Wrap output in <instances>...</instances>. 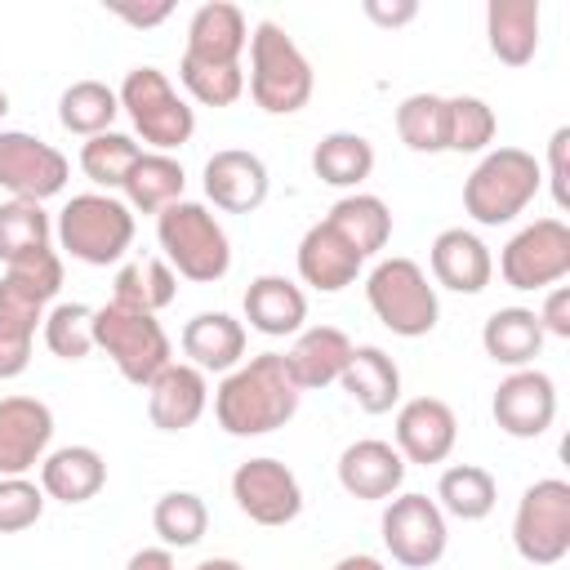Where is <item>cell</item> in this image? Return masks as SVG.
Here are the masks:
<instances>
[{"instance_id":"obj_33","label":"cell","mask_w":570,"mask_h":570,"mask_svg":"<svg viewBox=\"0 0 570 570\" xmlns=\"http://www.w3.org/2000/svg\"><path fill=\"white\" fill-rule=\"evenodd\" d=\"M499 503V481L481 463H454L436 481V508L454 521H485Z\"/></svg>"},{"instance_id":"obj_26","label":"cell","mask_w":570,"mask_h":570,"mask_svg":"<svg viewBox=\"0 0 570 570\" xmlns=\"http://www.w3.org/2000/svg\"><path fill=\"white\" fill-rule=\"evenodd\" d=\"M107 485V459L94 445H62L40 459V490L58 503H89Z\"/></svg>"},{"instance_id":"obj_8","label":"cell","mask_w":570,"mask_h":570,"mask_svg":"<svg viewBox=\"0 0 570 570\" xmlns=\"http://www.w3.org/2000/svg\"><path fill=\"white\" fill-rule=\"evenodd\" d=\"M94 347H102L120 379L134 387H147L174 356L165 325L151 312H134L120 303L94 307Z\"/></svg>"},{"instance_id":"obj_40","label":"cell","mask_w":570,"mask_h":570,"mask_svg":"<svg viewBox=\"0 0 570 570\" xmlns=\"http://www.w3.org/2000/svg\"><path fill=\"white\" fill-rule=\"evenodd\" d=\"M396 134L419 156L445 151V98L441 94H410V98H401V107H396Z\"/></svg>"},{"instance_id":"obj_35","label":"cell","mask_w":570,"mask_h":570,"mask_svg":"<svg viewBox=\"0 0 570 570\" xmlns=\"http://www.w3.org/2000/svg\"><path fill=\"white\" fill-rule=\"evenodd\" d=\"M174 294H178V276L165 258H134L111 281V303L134 307V312H151V316L160 307H169Z\"/></svg>"},{"instance_id":"obj_7","label":"cell","mask_w":570,"mask_h":570,"mask_svg":"<svg viewBox=\"0 0 570 570\" xmlns=\"http://www.w3.org/2000/svg\"><path fill=\"white\" fill-rule=\"evenodd\" d=\"M365 298H370V312L401 338H423L436 330V316H441L436 285L414 258H401V254L379 258L374 272L365 276Z\"/></svg>"},{"instance_id":"obj_2","label":"cell","mask_w":570,"mask_h":570,"mask_svg":"<svg viewBox=\"0 0 570 570\" xmlns=\"http://www.w3.org/2000/svg\"><path fill=\"white\" fill-rule=\"evenodd\" d=\"M62 289V258L53 249L9 263L0 276V379H18L31 365L36 325Z\"/></svg>"},{"instance_id":"obj_45","label":"cell","mask_w":570,"mask_h":570,"mask_svg":"<svg viewBox=\"0 0 570 570\" xmlns=\"http://www.w3.org/2000/svg\"><path fill=\"white\" fill-rule=\"evenodd\" d=\"M566 151H570V125H561V129H552V138H548V183H552V200L566 209L570 205V165H566Z\"/></svg>"},{"instance_id":"obj_32","label":"cell","mask_w":570,"mask_h":570,"mask_svg":"<svg viewBox=\"0 0 570 570\" xmlns=\"http://www.w3.org/2000/svg\"><path fill=\"white\" fill-rule=\"evenodd\" d=\"M183 187H187V174H183V165H178L174 156H165V151H142L120 191H125V205H129V209H138V214H160L165 205L183 200Z\"/></svg>"},{"instance_id":"obj_11","label":"cell","mask_w":570,"mask_h":570,"mask_svg":"<svg viewBox=\"0 0 570 570\" xmlns=\"http://www.w3.org/2000/svg\"><path fill=\"white\" fill-rule=\"evenodd\" d=\"M499 272L512 289H552L570 276V227L561 218H534L521 227L503 254Z\"/></svg>"},{"instance_id":"obj_27","label":"cell","mask_w":570,"mask_h":570,"mask_svg":"<svg viewBox=\"0 0 570 570\" xmlns=\"http://www.w3.org/2000/svg\"><path fill=\"white\" fill-rule=\"evenodd\" d=\"M183 352L200 374H227L245 361V325L232 312H196L183 325Z\"/></svg>"},{"instance_id":"obj_25","label":"cell","mask_w":570,"mask_h":570,"mask_svg":"<svg viewBox=\"0 0 570 570\" xmlns=\"http://www.w3.org/2000/svg\"><path fill=\"white\" fill-rule=\"evenodd\" d=\"M245 321H249V330H258L267 338L298 334L307 321V294L289 276H276V272L254 276L245 289Z\"/></svg>"},{"instance_id":"obj_4","label":"cell","mask_w":570,"mask_h":570,"mask_svg":"<svg viewBox=\"0 0 570 570\" xmlns=\"http://www.w3.org/2000/svg\"><path fill=\"white\" fill-rule=\"evenodd\" d=\"M156 240H160L174 276H187L196 285H214L232 267V240H227L223 223L200 200L165 205L156 214Z\"/></svg>"},{"instance_id":"obj_38","label":"cell","mask_w":570,"mask_h":570,"mask_svg":"<svg viewBox=\"0 0 570 570\" xmlns=\"http://www.w3.org/2000/svg\"><path fill=\"white\" fill-rule=\"evenodd\" d=\"M499 134V120H494V107L476 94H454L445 98V151H459V156H472V151H485Z\"/></svg>"},{"instance_id":"obj_9","label":"cell","mask_w":570,"mask_h":570,"mask_svg":"<svg viewBox=\"0 0 570 570\" xmlns=\"http://www.w3.org/2000/svg\"><path fill=\"white\" fill-rule=\"evenodd\" d=\"M116 98H120V111H129L142 142H151V151L169 156L196 134V111L187 107V98H178V89L160 67H134L120 80Z\"/></svg>"},{"instance_id":"obj_1","label":"cell","mask_w":570,"mask_h":570,"mask_svg":"<svg viewBox=\"0 0 570 570\" xmlns=\"http://www.w3.org/2000/svg\"><path fill=\"white\" fill-rule=\"evenodd\" d=\"M298 387L281 352H258L227 370L214 392V419L227 436H267L298 414Z\"/></svg>"},{"instance_id":"obj_12","label":"cell","mask_w":570,"mask_h":570,"mask_svg":"<svg viewBox=\"0 0 570 570\" xmlns=\"http://www.w3.org/2000/svg\"><path fill=\"white\" fill-rule=\"evenodd\" d=\"M445 512L428 494H396L383 508V548L405 570H428L445 557Z\"/></svg>"},{"instance_id":"obj_17","label":"cell","mask_w":570,"mask_h":570,"mask_svg":"<svg viewBox=\"0 0 570 570\" xmlns=\"http://www.w3.org/2000/svg\"><path fill=\"white\" fill-rule=\"evenodd\" d=\"M392 436H396V454L405 463L432 468V463L450 459V450L459 441V419L441 396H414V401H405L396 410Z\"/></svg>"},{"instance_id":"obj_24","label":"cell","mask_w":570,"mask_h":570,"mask_svg":"<svg viewBox=\"0 0 570 570\" xmlns=\"http://www.w3.org/2000/svg\"><path fill=\"white\" fill-rule=\"evenodd\" d=\"M347 356H352V338L338 325H312V330H298L294 347L285 352V370L298 392H312V387L338 383Z\"/></svg>"},{"instance_id":"obj_13","label":"cell","mask_w":570,"mask_h":570,"mask_svg":"<svg viewBox=\"0 0 570 570\" xmlns=\"http://www.w3.org/2000/svg\"><path fill=\"white\" fill-rule=\"evenodd\" d=\"M67 178H71V165L53 142L27 129H0V187L13 200L45 205L67 187Z\"/></svg>"},{"instance_id":"obj_3","label":"cell","mask_w":570,"mask_h":570,"mask_svg":"<svg viewBox=\"0 0 570 570\" xmlns=\"http://www.w3.org/2000/svg\"><path fill=\"white\" fill-rule=\"evenodd\" d=\"M312 89H316V76L307 53L294 45V36L281 22L263 18L249 31V98L267 116H294L307 107Z\"/></svg>"},{"instance_id":"obj_22","label":"cell","mask_w":570,"mask_h":570,"mask_svg":"<svg viewBox=\"0 0 570 570\" xmlns=\"http://www.w3.org/2000/svg\"><path fill=\"white\" fill-rule=\"evenodd\" d=\"M209 405V383L196 365H165L151 383H147V419L160 432H183L191 428Z\"/></svg>"},{"instance_id":"obj_15","label":"cell","mask_w":570,"mask_h":570,"mask_svg":"<svg viewBox=\"0 0 570 570\" xmlns=\"http://www.w3.org/2000/svg\"><path fill=\"white\" fill-rule=\"evenodd\" d=\"M490 414H494V423H499L508 436L534 441V436H543V432L552 428V419H557V383H552L543 370H534V365L512 370V374L494 387Z\"/></svg>"},{"instance_id":"obj_31","label":"cell","mask_w":570,"mask_h":570,"mask_svg":"<svg viewBox=\"0 0 570 570\" xmlns=\"http://www.w3.org/2000/svg\"><path fill=\"white\" fill-rule=\"evenodd\" d=\"M325 223L361 254V258H374L387 240H392V209L370 196V191H347L343 200H334V209L325 214Z\"/></svg>"},{"instance_id":"obj_36","label":"cell","mask_w":570,"mask_h":570,"mask_svg":"<svg viewBox=\"0 0 570 570\" xmlns=\"http://www.w3.org/2000/svg\"><path fill=\"white\" fill-rule=\"evenodd\" d=\"M116 116H120V98L102 80H71L58 98V125L67 134H80V138L107 134Z\"/></svg>"},{"instance_id":"obj_34","label":"cell","mask_w":570,"mask_h":570,"mask_svg":"<svg viewBox=\"0 0 570 570\" xmlns=\"http://www.w3.org/2000/svg\"><path fill=\"white\" fill-rule=\"evenodd\" d=\"M374 169V147L365 134L334 129L312 147V174L330 187H361Z\"/></svg>"},{"instance_id":"obj_5","label":"cell","mask_w":570,"mask_h":570,"mask_svg":"<svg viewBox=\"0 0 570 570\" xmlns=\"http://www.w3.org/2000/svg\"><path fill=\"white\" fill-rule=\"evenodd\" d=\"M543 187V169L530 151L521 147H494L476 160V169L463 183V209L481 227H503L512 223Z\"/></svg>"},{"instance_id":"obj_19","label":"cell","mask_w":570,"mask_h":570,"mask_svg":"<svg viewBox=\"0 0 570 570\" xmlns=\"http://www.w3.org/2000/svg\"><path fill=\"white\" fill-rule=\"evenodd\" d=\"M249 49V22L240 4L232 0H209L191 13L187 22V58L214 62V67H240V53Z\"/></svg>"},{"instance_id":"obj_6","label":"cell","mask_w":570,"mask_h":570,"mask_svg":"<svg viewBox=\"0 0 570 570\" xmlns=\"http://www.w3.org/2000/svg\"><path fill=\"white\" fill-rule=\"evenodd\" d=\"M58 245L89 267L120 263L134 245V209L111 191H80L58 209Z\"/></svg>"},{"instance_id":"obj_51","label":"cell","mask_w":570,"mask_h":570,"mask_svg":"<svg viewBox=\"0 0 570 570\" xmlns=\"http://www.w3.org/2000/svg\"><path fill=\"white\" fill-rule=\"evenodd\" d=\"M196 570H245L240 561H232V557H209V561H200Z\"/></svg>"},{"instance_id":"obj_43","label":"cell","mask_w":570,"mask_h":570,"mask_svg":"<svg viewBox=\"0 0 570 570\" xmlns=\"http://www.w3.org/2000/svg\"><path fill=\"white\" fill-rule=\"evenodd\" d=\"M178 80L205 107H232L245 94V71L240 67H214V62H196L187 53L178 58Z\"/></svg>"},{"instance_id":"obj_16","label":"cell","mask_w":570,"mask_h":570,"mask_svg":"<svg viewBox=\"0 0 570 570\" xmlns=\"http://www.w3.org/2000/svg\"><path fill=\"white\" fill-rule=\"evenodd\" d=\"M53 441V410L40 396H0V476H27Z\"/></svg>"},{"instance_id":"obj_14","label":"cell","mask_w":570,"mask_h":570,"mask_svg":"<svg viewBox=\"0 0 570 570\" xmlns=\"http://www.w3.org/2000/svg\"><path fill=\"white\" fill-rule=\"evenodd\" d=\"M232 499L254 525H289L303 512V485L281 459H245L232 472Z\"/></svg>"},{"instance_id":"obj_47","label":"cell","mask_w":570,"mask_h":570,"mask_svg":"<svg viewBox=\"0 0 570 570\" xmlns=\"http://www.w3.org/2000/svg\"><path fill=\"white\" fill-rule=\"evenodd\" d=\"M107 13H116V18L134 22V27H156V22H165V18L174 13V4H169V0H156V4H125V0H107Z\"/></svg>"},{"instance_id":"obj_41","label":"cell","mask_w":570,"mask_h":570,"mask_svg":"<svg viewBox=\"0 0 570 570\" xmlns=\"http://www.w3.org/2000/svg\"><path fill=\"white\" fill-rule=\"evenodd\" d=\"M138 156H142V147H138L129 134L107 129V134H98V138H89V142L80 147V169H85V178H89L94 187L116 191V187H125V178H129V169L138 165Z\"/></svg>"},{"instance_id":"obj_28","label":"cell","mask_w":570,"mask_h":570,"mask_svg":"<svg viewBox=\"0 0 570 570\" xmlns=\"http://www.w3.org/2000/svg\"><path fill=\"white\" fill-rule=\"evenodd\" d=\"M543 325L534 316V307H499L485 316L481 325V347L494 365H508V370H525L534 365V356L543 352Z\"/></svg>"},{"instance_id":"obj_18","label":"cell","mask_w":570,"mask_h":570,"mask_svg":"<svg viewBox=\"0 0 570 570\" xmlns=\"http://www.w3.org/2000/svg\"><path fill=\"white\" fill-rule=\"evenodd\" d=\"M267 187H272V174L258 151L223 147L205 160V196L223 214H254L267 200Z\"/></svg>"},{"instance_id":"obj_46","label":"cell","mask_w":570,"mask_h":570,"mask_svg":"<svg viewBox=\"0 0 570 570\" xmlns=\"http://www.w3.org/2000/svg\"><path fill=\"white\" fill-rule=\"evenodd\" d=\"M534 316H539L543 334H552V338H570V285H552L548 298H543V307H539Z\"/></svg>"},{"instance_id":"obj_10","label":"cell","mask_w":570,"mask_h":570,"mask_svg":"<svg viewBox=\"0 0 570 570\" xmlns=\"http://www.w3.org/2000/svg\"><path fill=\"white\" fill-rule=\"evenodd\" d=\"M512 543L530 566H557L570 552V481L543 476L525 485L512 517Z\"/></svg>"},{"instance_id":"obj_39","label":"cell","mask_w":570,"mask_h":570,"mask_svg":"<svg viewBox=\"0 0 570 570\" xmlns=\"http://www.w3.org/2000/svg\"><path fill=\"white\" fill-rule=\"evenodd\" d=\"M151 525H156L165 548H196L205 539V530H209V508L191 490H169V494L156 499Z\"/></svg>"},{"instance_id":"obj_50","label":"cell","mask_w":570,"mask_h":570,"mask_svg":"<svg viewBox=\"0 0 570 570\" xmlns=\"http://www.w3.org/2000/svg\"><path fill=\"white\" fill-rule=\"evenodd\" d=\"M334 570H387V566L379 557H370V552H352V557L334 561Z\"/></svg>"},{"instance_id":"obj_20","label":"cell","mask_w":570,"mask_h":570,"mask_svg":"<svg viewBox=\"0 0 570 570\" xmlns=\"http://www.w3.org/2000/svg\"><path fill=\"white\" fill-rule=\"evenodd\" d=\"M405 459L396 454L392 441H379V436H365V441H352L343 454H338V485L352 494V499H392L405 481Z\"/></svg>"},{"instance_id":"obj_44","label":"cell","mask_w":570,"mask_h":570,"mask_svg":"<svg viewBox=\"0 0 570 570\" xmlns=\"http://www.w3.org/2000/svg\"><path fill=\"white\" fill-rule=\"evenodd\" d=\"M45 512V490L27 476H0V534H18L36 525Z\"/></svg>"},{"instance_id":"obj_42","label":"cell","mask_w":570,"mask_h":570,"mask_svg":"<svg viewBox=\"0 0 570 570\" xmlns=\"http://www.w3.org/2000/svg\"><path fill=\"white\" fill-rule=\"evenodd\" d=\"M40 330H45V347L58 361H85L94 352V307L85 303H53Z\"/></svg>"},{"instance_id":"obj_23","label":"cell","mask_w":570,"mask_h":570,"mask_svg":"<svg viewBox=\"0 0 570 570\" xmlns=\"http://www.w3.org/2000/svg\"><path fill=\"white\" fill-rule=\"evenodd\" d=\"M361 254L321 218V223H312L307 232H303V240H298V276H303V285H312V289H321V294H338V289H347L356 276H361Z\"/></svg>"},{"instance_id":"obj_37","label":"cell","mask_w":570,"mask_h":570,"mask_svg":"<svg viewBox=\"0 0 570 570\" xmlns=\"http://www.w3.org/2000/svg\"><path fill=\"white\" fill-rule=\"evenodd\" d=\"M53 236V223L45 205L36 200H4L0 205V263H22L31 254H45Z\"/></svg>"},{"instance_id":"obj_49","label":"cell","mask_w":570,"mask_h":570,"mask_svg":"<svg viewBox=\"0 0 570 570\" xmlns=\"http://www.w3.org/2000/svg\"><path fill=\"white\" fill-rule=\"evenodd\" d=\"M125 570H178V566H174V552L169 548H138L125 561Z\"/></svg>"},{"instance_id":"obj_30","label":"cell","mask_w":570,"mask_h":570,"mask_svg":"<svg viewBox=\"0 0 570 570\" xmlns=\"http://www.w3.org/2000/svg\"><path fill=\"white\" fill-rule=\"evenodd\" d=\"M490 53L508 67H525L539 53V0H490L485 4Z\"/></svg>"},{"instance_id":"obj_48","label":"cell","mask_w":570,"mask_h":570,"mask_svg":"<svg viewBox=\"0 0 570 570\" xmlns=\"http://www.w3.org/2000/svg\"><path fill=\"white\" fill-rule=\"evenodd\" d=\"M414 13H419V4H414V0H396V4L365 0V18H370V22H379V27H405Z\"/></svg>"},{"instance_id":"obj_52","label":"cell","mask_w":570,"mask_h":570,"mask_svg":"<svg viewBox=\"0 0 570 570\" xmlns=\"http://www.w3.org/2000/svg\"><path fill=\"white\" fill-rule=\"evenodd\" d=\"M4 116H9V94L0 89V120H4Z\"/></svg>"},{"instance_id":"obj_21","label":"cell","mask_w":570,"mask_h":570,"mask_svg":"<svg viewBox=\"0 0 570 570\" xmlns=\"http://www.w3.org/2000/svg\"><path fill=\"white\" fill-rule=\"evenodd\" d=\"M428 263H432V281L454 289V294H481L494 276V258H490L485 240L468 227H445L432 240Z\"/></svg>"},{"instance_id":"obj_29","label":"cell","mask_w":570,"mask_h":570,"mask_svg":"<svg viewBox=\"0 0 570 570\" xmlns=\"http://www.w3.org/2000/svg\"><path fill=\"white\" fill-rule=\"evenodd\" d=\"M338 383H343V392H347L365 414H387V410L401 401V370H396V361H392L383 347H374V343L352 347V356H347Z\"/></svg>"}]
</instances>
